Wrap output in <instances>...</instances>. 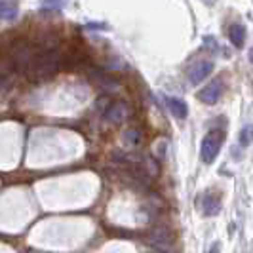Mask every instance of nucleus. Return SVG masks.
Segmentation results:
<instances>
[{"instance_id":"obj_1","label":"nucleus","mask_w":253,"mask_h":253,"mask_svg":"<svg viewBox=\"0 0 253 253\" xmlns=\"http://www.w3.org/2000/svg\"><path fill=\"white\" fill-rule=\"evenodd\" d=\"M61 67V55L59 51L53 50V48H46L44 51L37 53L33 57V61L29 65L27 73L33 80H46V78H51L53 75H57Z\"/></svg>"},{"instance_id":"obj_2","label":"nucleus","mask_w":253,"mask_h":253,"mask_svg":"<svg viewBox=\"0 0 253 253\" xmlns=\"http://www.w3.org/2000/svg\"><path fill=\"white\" fill-rule=\"evenodd\" d=\"M223 141H225V133L221 129H211L210 133H206V137L202 139V147H200V156L206 164H211L217 158Z\"/></svg>"},{"instance_id":"obj_3","label":"nucleus","mask_w":253,"mask_h":253,"mask_svg":"<svg viewBox=\"0 0 253 253\" xmlns=\"http://www.w3.org/2000/svg\"><path fill=\"white\" fill-rule=\"evenodd\" d=\"M149 242L152 244V248L160 253H168L171 250V234L166 230V228H156L152 230Z\"/></svg>"},{"instance_id":"obj_4","label":"nucleus","mask_w":253,"mask_h":253,"mask_svg":"<svg viewBox=\"0 0 253 253\" xmlns=\"http://www.w3.org/2000/svg\"><path fill=\"white\" fill-rule=\"evenodd\" d=\"M211 71H213L211 61H198L189 69V82L192 86H198L202 80H206V76L211 75Z\"/></svg>"},{"instance_id":"obj_5","label":"nucleus","mask_w":253,"mask_h":253,"mask_svg":"<svg viewBox=\"0 0 253 253\" xmlns=\"http://www.w3.org/2000/svg\"><path fill=\"white\" fill-rule=\"evenodd\" d=\"M221 93H223V82L221 80H213V82H210L204 89H200L198 99L202 103H206V105H215L219 101V97H221Z\"/></svg>"},{"instance_id":"obj_6","label":"nucleus","mask_w":253,"mask_h":253,"mask_svg":"<svg viewBox=\"0 0 253 253\" xmlns=\"http://www.w3.org/2000/svg\"><path fill=\"white\" fill-rule=\"evenodd\" d=\"M200 208H202V213L206 217L217 215L221 211V198L215 196L211 190H208L200 196Z\"/></svg>"},{"instance_id":"obj_7","label":"nucleus","mask_w":253,"mask_h":253,"mask_svg":"<svg viewBox=\"0 0 253 253\" xmlns=\"http://www.w3.org/2000/svg\"><path fill=\"white\" fill-rule=\"evenodd\" d=\"M33 57H35L33 50H31L27 44H21V46H17L12 53L13 67H15V69H19V71H27V69H29V65H31V61H33Z\"/></svg>"},{"instance_id":"obj_8","label":"nucleus","mask_w":253,"mask_h":253,"mask_svg":"<svg viewBox=\"0 0 253 253\" xmlns=\"http://www.w3.org/2000/svg\"><path fill=\"white\" fill-rule=\"evenodd\" d=\"M89 76H91V80L99 86V88L107 89V91H116L118 89V80L113 78L111 75H107V73H103L99 69H93V71H89Z\"/></svg>"},{"instance_id":"obj_9","label":"nucleus","mask_w":253,"mask_h":253,"mask_svg":"<svg viewBox=\"0 0 253 253\" xmlns=\"http://www.w3.org/2000/svg\"><path fill=\"white\" fill-rule=\"evenodd\" d=\"M105 116V120L107 122H111V124H122V122H126L127 118V109L122 105V103H111L109 105V109L103 113Z\"/></svg>"},{"instance_id":"obj_10","label":"nucleus","mask_w":253,"mask_h":253,"mask_svg":"<svg viewBox=\"0 0 253 253\" xmlns=\"http://www.w3.org/2000/svg\"><path fill=\"white\" fill-rule=\"evenodd\" d=\"M19 13L15 0H0V19L2 21H13Z\"/></svg>"},{"instance_id":"obj_11","label":"nucleus","mask_w":253,"mask_h":253,"mask_svg":"<svg viewBox=\"0 0 253 253\" xmlns=\"http://www.w3.org/2000/svg\"><path fill=\"white\" fill-rule=\"evenodd\" d=\"M228 38H230L232 46L242 48L244 42H246V27L242 25V23H232L230 29H228Z\"/></svg>"},{"instance_id":"obj_12","label":"nucleus","mask_w":253,"mask_h":253,"mask_svg":"<svg viewBox=\"0 0 253 253\" xmlns=\"http://www.w3.org/2000/svg\"><path fill=\"white\" fill-rule=\"evenodd\" d=\"M168 107H169L171 114H173L175 118H179V120L187 118V114H189V109H187L185 101L179 99V97H168Z\"/></svg>"},{"instance_id":"obj_13","label":"nucleus","mask_w":253,"mask_h":253,"mask_svg":"<svg viewBox=\"0 0 253 253\" xmlns=\"http://www.w3.org/2000/svg\"><path fill=\"white\" fill-rule=\"evenodd\" d=\"M253 143V124H248V126L242 127L240 131V145L242 147H248Z\"/></svg>"},{"instance_id":"obj_14","label":"nucleus","mask_w":253,"mask_h":253,"mask_svg":"<svg viewBox=\"0 0 253 253\" xmlns=\"http://www.w3.org/2000/svg\"><path fill=\"white\" fill-rule=\"evenodd\" d=\"M122 141L126 143L127 147H135L139 143V133L135 129H127V131H124V135H122Z\"/></svg>"},{"instance_id":"obj_15","label":"nucleus","mask_w":253,"mask_h":253,"mask_svg":"<svg viewBox=\"0 0 253 253\" xmlns=\"http://www.w3.org/2000/svg\"><path fill=\"white\" fill-rule=\"evenodd\" d=\"M65 2L67 0H40V4H42L44 10H59V8L65 6Z\"/></svg>"},{"instance_id":"obj_16","label":"nucleus","mask_w":253,"mask_h":253,"mask_svg":"<svg viewBox=\"0 0 253 253\" xmlns=\"http://www.w3.org/2000/svg\"><path fill=\"white\" fill-rule=\"evenodd\" d=\"M219 252H221V244H219V242H213L211 248H210L206 253H219Z\"/></svg>"},{"instance_id":"obj_17","label":"nucleus","mask_w":253,"mask_h":253,"mask_svg":"<svg viewBox=\"0 0 253 253\" xmlns=\"http://www.w3.org/2000/svg\"><path fill=\"white\" fill-rule=\"evenodd\" d=\"M248 57H250V63L253 65V46H252V50H250V55H248Z\"/></svg>"},{"instance_id":"obj_18","label":"nucleus","mask_w":253,"mask_h":253,"mask_svg":"<svg viewBox=\"0 0 253 253\" xmlns=\"http://www.w3.org/2000/svg\"><path fill=\"white\" fill-rule=\"evenodd\" d=\"M204 2H206V4H210V6H211V4H215V0H204Z\"/></svg>"}]
</instances>
